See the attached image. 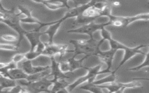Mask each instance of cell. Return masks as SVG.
<instances>
[{
	"label": "cell",
	"mask_w": 149,
	"mask_h": 93,
	"mask_svg": "<svg viewBox=\"0 0 149 93\" xmlns=\"http://www.w3.org/2000/svg\"><path fill=\"white\" fill-rule=\"evenodd\" d=\"M19 13L15 12V8L11 9H6L3 8L2 3H1L0 8V21L3 23L12 30L15 31L19 35V40L16 44L17 46H20L22 41L25 37V33L27 31L23 29L21 26V20L19 17Z\"/></svg>",
	"instance_id": "cell-1"
},
{
	"label": "cell",
	"mask_w": 149,
	"mask_h": 93,
	"mask_svg": "<svg viewBox=\"0 0 149 93\" xmlns=\"http://www.w3.org/2000/svg\"><path fill=\"white\" fill-rule=\"evenodd\" d=\"M69 42L74 46L73 49L69 50V52L73 53V56L76 57L78 55L83 54L90 57L97 55L104 41L102 39L98 41L94 38H90L88 40H71Z\"/></svg>",
	"instance_id": "cell-2"
},
{
	"label": "cell",
	"mask_w": 149,
	"mask_h": 93,
	"mask_svg": "<svg viewBox=\"0 0 149 93\" xmlns=\"http://www.w3.org/2000/svg\"><path fill=\"white\" fill-rule=\"evenodd\" d=\"M17 83L24 87L29 92H51V87L54 82L47 77V75L44 77L36 81H28L26 80H17Z\"/></svg>",
	"instance_id": "cell-3"
},
{
	"label": "cell",
	"mask_w": 149,
	"mask_h": 93,
	"mask_svg": "<svg viewBox=\"0 0 149 93\" xmlns=\"http://www.w3.org/2000/svg\"><path fill=\"white\" fill-rule=\"evenodd\" d=\"M108 17L109 18L108 22L110 25L117 27H125L136 21H149V13H140L132 16H119L113 15L111 13Z\"/></svg>",
	"instance_id": "cell-4"
},
{
	"label": "cell",
	"mask_w": 149,
	"mask_h": 93,
	"mask_svg": "<svg viewBox=\"0 0 149 93\" xmlns=\"http://www.w3.org/2000/svg\"><path fill=\"white\" fill-rule=\"evenodd\" d=\"M101 65L99 64L93 67H86L85 69L87 70V73L85 76H83L80 77H79L76 81H74L73 83L70 84L67 89L69 92L73 91L75 88L78 87L79 85L86 83L87 81L93 82L97 76L100 74V71L101 70Z\"/></svg>",
	"instance_id": "cell-5"
},
{
	"label": "cell",
	"mask_w": 149,
	"mask_h": 93,
	"mask_svg": "<svg viewBox=\"0 0 149 93\" xmlns=\"http://www.w3.org/2000/svg\"><path fill=\"white\" fill-rule=\"evenodd\" d=\"M109 25L110 24L108 21L106 23H94L93 21L89 23L79 26L78 27L70 29L67 31V33L87 34L90 37V38H93V34L95 31L98 30H101L102 28Z\"/></svg>",
	"instance_id": "cell-6"
},
{
	"label": "cell",
	"mask_w": 149,
	"mask_h": 93,
	"mask_svg": "<svg viewBox=\"0 0 149 93\" xmlns=\"http://www.w3.org/2000/svg\"><path fill=\"white\" fill-rule=\"evenodd\" d=\"M18 9L19 10V15L21 14H24L26 17L23 19H21V22L23 23H26V24H37L39 25V27L37 28H36L37 30L40 31V30L44 27L45 26H48L51 25V24L54 23V21L51 22H42L39 20L37 18L35 17L34 16H33L32 14V10L28 8L27 7L22 6V5H18L17 6Z\"/></svg>",
	"instance_id": "cell-7"
},
{
	"label": "cell",
	"mask_w": 149,
	"mask_h": 93,
	"mask_svg": "<svg viewBox=\"0 0 149 93\" xmlns=\"http://www.w3.org/2000/svg\"><path fill=\"white\" fill-rule=\"evenodd\" d=\"M67 52H69V51L68 50V45L66 44H56L55 43L51 44H47L46 48L42 52V55L51 58L54 57L56 55H59V60L61 61L62 57Z\"/></svg>",
	"instance_id": "cell-8"
},
{
	"label": "cell",
	"mask_w": 149,
	"mask_h": 93,
	"mask_svg": "<svg viewBox=\"0 0 149 93\" xmlns=\"http://www.w3.org/2000/svg\"><path fill=\"white\" fill-rule=\"evenodd\" d=\"M116 52V51L111 49H109L108 51H102L101 50L98 51L96 56H97L101 61L104 62L107 65L105 69L100 70L99 73L100 74L105 73H111L112 72L111 70V68L112 66L113 58Z\"/></svg>",
	"instance_id": "cell-9"
},
{
	"label": "cell",
	"mask_w": 149,
	"mask_h": 93,
	"mask_svg": "<svg viewBox=\"0 0 149 93\" xmlns=\"http://www.w3.org/2000/svg\"><path fill=\"white\" fill-rule=\"evenodd\" d=\"M147 46L146 45H140L138 46H136L135 47H129L128 46L125 51H124V55L123 56V58L122 60L120 62L119 64L117 66V67L112 71L113 73H116L127 61H128L129 59H132L133 57H134L135 55L137 54H140L143 55H145L146 53L142 51L141 49V48Z\"/></svg>",
	"instance_id": "cell-10"
},
{
	"label": "cell",
	"mask_w": 149,
	"mask_h": 93,
	"mask_svg": "<svg viewBox=\"0 0 149 93\" xmlns=\"http://www.w3.org/2000/svg\"><path fill=\"white\" fill-rule=\"evenodd\" d=\"M51 60V65L50 66V69H51V71L49 74L47 75V77L49 78H51L52 77V80L53 82L55 81L62 79V78H67L68 77L66 76L65 73L62 71V70L60 69L59 66V63L57 62L54 57L50 58Z\"/></svg>",
	"instance_id": "cell-11"
},
{
	"label": "cell",
	"mask_w": 149,
	"mask_h": 93,
	"mask_svg": "<svg viewBox=\"0 0 149 93\" xmlns=\"http://www.w3.org/2000/svg\"><path fill=\"white\" fill-rule=\"evenodd\" d=\"M22 69L29 75L36 74L40 72L48 70L50 69V66H33L31 60H27L23 61Z\"/></svg>",
	"instance_id": "cell-12"
},
{
	"label": "cell",
	"mask_w": 149,
	"mask_h": 93,
	"mask_svg": "<svg viewBox=\"0 0 149 93\" xmlns=\"http://www.w3.org/2000/svg\"><path fill=\"white\" fill-rule=\"evenodd\" d=\"M42 35H44L43 32H40L36 29L27 31L25 33V37L27 38L30 45V51L35 50L37 45L41 41L40 37Z\"/></svg>",
	"instance_id": "cell-13"
},
{
	"label": "cell",
	"mask_w": 149,
	"mask_h": 93,
	"mask_svg": "<svg viewBox=\"0 0 149 93\" xmlns=\"http://www.w3.org/2000/svg\"><path fill=\"white\" fill-rule=\"evenodd\" d=\"M62 22L59 20L54 21V23L48 26V28L43 32L44 34H47L48 36V44H51L54 43V38L58 30L61 26Z\"/></svg>",
	"instance_id": "cell-14"
},
{
	"label": "cell",
	"mask_w": 149,
	"mask_h": 93,
	"mask_svg": "<svg viewBox=\"0 0 149 93\" xmlns=\"http://www.w3.org/2000/svg\"><path fill=\"white\" fill-rule=\"evenodd\" d=\"M3 76L17 81L19 80H26L29 74H27L22 69H19L18 67H16L9 70Z\"/></svg>",
	"instance_id": "cell-15"
},
{
	"label": "cell",
	"mask_w": 149,
	"mask_h": 93,
	"mask_svg": "<svg viewBox=\"0 0 149 93\" xmlns=\"http://www.w3.org/2000/svg\"><path fill=\"white\" fill-rule=\"evenodd\" d=\"M70 84L66 78L59 79L54 82L51 89V92H69L67 88Z\"/></svg>",
	"instance_id": "cell-16"
},
{
	"label": "cell",
	"mask_w": 149,
	"mask_h": 93,
	"mask_svg": "<svg viewBox=\"0 0 149 93\" xmlns=\"http://www.w3.org/2000/svg\"><path fill=\"white\" fill-rule=\"evenodd\" d=\"M89 57H88L87 56H84V57H83L80 59H76L75 56L73 55L72 57L69 58L67 61L69 63L70 72H72L81 68L85 69L86 67L83 65V62L86 59H87Z\"/></svg>",
	"instance_id": "cell-17"
},
{
	"label": "cell",
	"mask_w": 149,
	"mask_h": 93,
	"mask_svg": "<svg viewBox=\"0 0 149 93\" xmlns=\"http://www.w3.org/2000/svg\"><path fill=\"white\" fill-rule=\"evenodd\" d=\"M17 81L8 77L0 74V87L1 91L3 89L11 88L17 85Z\"/></svg>",
	"instance_id": "cell-18"
},
{
	"label": "cell",
	"mask_w": 149,
	"mask_h": 93,
	"mask_svg": "<svg viewBox=\"0 0 149 93\" xmlns=\"http://www.w3.org/2000/svg\"><path fill=\"white\" fill-rule=\"evenodd\" d=\"M117 79V76L113 71L109 75L98 80H95L93 83L96 85H102L108 84L113 82H115Z\"/></svg>",
	"instance_id": "cell-19"
},
{
	"label": "cell",
	"mask_w": 149,
	"mask_h": 93,
	"mask_svg": "<svg viewBox=\"0 0 149 93\" xmlns=\"http://www.w3.org/2000/svg\"><path fill=\"white\" fill-rule=\"evenodd\" d=\"M80 89L86 90L91 92L101 93L102 92V88L98 85L94 84L93 82L87 81L84 85L80 87Z\"/></svg>",
	"instance_id": "cell-20"
},
{
	"label": "cell",
	"mask_w": 149,
	"mask_h": 93,
	"mask_svg": "<svg viewBox=\"0 0 149 93\" xmlns=\"http://www.w3.org/2000/svg\"><path fill=\"white\" fill-rule=\"evenodd\" d=\"M33 1L38 3H42L44 6H45L48 9L52 10H58L61 8H65L63 5H62L61 3H54L50 2L49 1H47V0H32Z\"/></svg>",
	"instance_id": "cell-21"
},
{
	"label": "cell",
	"mask_w": 149,
	"mask_h": 93,
	"mask_svg": "<svg viewBox=\"0 0 149 93\" xmlns=\"http://www.w3.org/2000/svg\"><path fill=\"white\" fill-rule=\"evenodd\" d=\"M148 51L144 55L145 58H144L143 62L138 66H134V67L129 69V70L133 71H139L144 67H149V44H148Z\"/></svg>",
	"instance_id": "cell-22"
},
{
	"label": "cell",
	"mask_w": 149,
	"mask_h": 93,
	"mask_svg": "<svg viewBox=\"0 0 149 93\" xmlns=\"http://www.w3.org/2000/svg\"><path fill=\"white\" fill-rule=\"evenodd\" d=\"M48 74V73H47V70H46V71L40 72V73H38L36 74L29 75L26 80H27L28 81H30V82L36 81L38 80H40L41 78L44 77L45 76H46Z\"/></svg>",
	"instance_id": "cell-23"
},
{
	"label": "cell",
	"mask_w": 149,
	"mask_h": 93,
	"mask_svg": "<svg viewBox=\"0 0 149 93\" xmlns=\"http://www.w3.org/2000/svg\"><path fill=\"white\" fill-rule=\"evenodd\" d=\"M41 55H42V53L37 52L36 50H34V51L30 50L27 52L25 53L26 59L30 60H33L37 58L38 57H39Z\"/></svg>",
	"instance_id": "cell-24"
},
{
	"label": "cell",
	"mask_w": 149,
	"mask_h": 93,
	"mask_svg": "<svg viewBox=\"0 0 149 93\" xmlns=\"http://www.w3.org/2000/svg\"><path fill=\"white\" fill-rule=\"evenodd\" d=\"M19 46L17 45H12L9 44H0V48L2 50L9 51H16L19 49Z\"/></svg>",
	"instance_id": "cell-25"
},
{
	"label": "cell",
	"mask_w": 149,
	"mask_h": 93,
	"mask_svg": "<svg viewBox=\"0 0 149 93\" xmlns=\"http://www.w3.org/2000/svg\"><path fill=\"white\" fill-rule=\"evenodd\" d=\"M1 38L3 40H5L6 41H8V42H14L16 41H18V40H19V37H17L15 35L8 34H5L2 35Z\"/></svg>",
	"instance_id": "cell-26"
},
{
	"label": "cell",
	"mask_w": 149,
	"mask_h": 93,
	"mask_svg": "<svg viewBox=\"0 0 149 93\" xmlns=\"http://www.w3.org/2000/svg\"><path fill=\"white\" fill-rule=\"evenodd\" d=\"M24 59H26L25 53H19L13 55L12 58V60L17 64L19 62L23 61Z\"/></svg>",
	"instance_id": "cell-27"
},
{
	"label": "cell",
	"mask_w": 149,
	"mask_h": 93,
	"mask_svg": "<svg viewBox=\"0 0 149 93\" xmlns=\"http://www.w3.org/2000/svg\"><path fill=\"white\" fill-rule=\"evenodd\" d=\"M59 66L60 69L65 73L70 72V69H69V63L68 61H62L61 60L59 62Z\"/></svg>",
	"instance_id": "cell-28"
},
{
	"label": "cell",
	"mask_w": 149,
	"mask_h": 93,
	"mask_svg": "<svg viewBox=\"0 0 149 93\" xmlns=\"http://www.w3.org/2000/svg\"><path fill=\"white\" fill-rule=\"evenodd\" d=\"M70 1H72L73 2L74 5V7H76L80 5L87 4L93 0H70Z\"/></svg>",
	"instance_id": "cell-29"
},
{
	"label": "cell",
	"mask_w": 149,
	"mask_h": 93,
	"mask_svg": "<svg viewBox=\"0 0 149 93\" xmlns=\"http://www.w3.org/2000/svg\"><path fill=\"white\" fill-rule=\"evenodd\" d=\"M47 1H49L50 2H52V3H56V2H59L61 4H62V5H63L65 6V8H67L68 9H70V6L68 4L69 0H47Z\"/></svg>",
	"instance_id": "cell-30"
},
{
	"label": "cell",
	"mask_w": 149,
	"mask_h": 93,
	"mask_svg": "<svg viewBox=\"0 0 149 93\" xmlns=\"http://www.w3.org/2000/svg\"><path fill=\"white\" fill-rule=\"evenodd\" d=\"M46 46H47V44H46V43L41 41V42L37 45V46H36L35 50L37 51V52H38L41 53L42 54V52H43L45 50V48H46Z\"/></svg>",
	"instance_id": "cell-31"
},
{
	"label": "cell",
	"mask_w": 149,
	"mask_h": 93,
	"mask_svg": "<svg viewBox=\"0 0 149 93\" xmlns=\"http://www.w3.org/2000/svg\"><path fill=\"white\" fill-rule=\"evenodd\" d=\"M133 80H145V81H149V78H144V77H137V78H133Z\"/></svg>",
	"instance_id": "cell-32"
},
{
	"label": "cell",
	"mask_w": 149,
	"mask_h": 93,
	"mask_svg": "<svg viewBox=\"0 0 149 93\" xmlns=\"http://www.w3.org/2000/svg\"><path fill=\"white\" fill-rule=\"evenodd\" d=\"M119 4H120V3H119V2H116V1H115V2H113V5H115V6H118V5H119Z\"/></svg>",
	"instance_id": "cell-33"
}]
</instances>
